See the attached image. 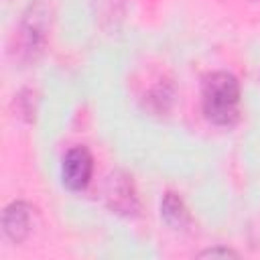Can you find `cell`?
Returning a JSON list of instances; mask_svg holds the SVG:
<instances>
[{"label": "cell", "mask_w": 260, "mask_h": 260, "mask_svg": "<svg viewBox=\"0 0 260 260\" xmlns=\"http://www.w3.org/2000/svg\"><path fill=\"white\" fill-rule=\"evenodd\" d=\"M201 108L215 126H234L240 120V81L228 71L207 73L201 81Z\"/></svg>", "instance_id": "obj_1"}, {"label": "cell", "mask_w": 260, "mask_h": 260, "mask_svg": "<svg viewBox=\"0 0 260 260\" xmlns=\"http://www.w3.org/2000/svg\"><path fill=\"white\" fill-rule=\"evenodd\" d=\"M51 18H53L51 0H32L26 6L18 22V28L14 32V45H12V53L14 57H18V61L28 63L39 59V55L45 51L49 41Z\"/></svg>", "instance_id": "obj_2"}, {"label": "cell", "mask_w": 260, "mask_h": 260, "mask_svg": "<svg viewBox=\"0 0 260 260\" xmlns=\"http://www.w3.org/2000/svg\"><path fill=\"white\" fill-rule=\"evenodd\" d=\"M104 199H106V205L118 215H124V217L138 215L140 203L136 197L132 177H128L122 171H114L110 175L106 189H104Z\"/></svg>", "instance_id": "obj_3"}, {"label": "cell", "mask_w": 260, "mask_h": 260, "mask_svg": "<svg viewBox=\"0 0 260 260\" xmlns=\"http://www.w3.org/2000/svg\"><path fill=\"white\" fill-rule=\"evenodd\" d=\"M93 175V156L85 146H73L61 160V179L69 191H83Z\"/></svg>", "instance_id": "obj_4"}, {"label": "cell", "mask_w": 260, "mask_h": 260, "mask_svg": "<svg viewBox=\"0 0 260 260\" xmlns=\"http://www.w3.org/2000/svg\"><path fill=\"white\" fill-rule=\"evenodd\" d=\"M35 209L26 201H12L2 213V232L12 244H22L32 232Z\"/></svg>", "instance_id": "obj_5"}, {"label": "cell", "mask_w": 260, "mask_h": 260, "mask_svg": "<svg viewBox=\"0 0 260 260\" xmlns=\"http://www.w3.org/2000/svg\"><path fill=\"white\" fill-rule=\"evenodd\" d=\"M160 217L173 230H185L191 223L189 209H187L185 201L181 199V195H177L175 191H167L162 195V199H160Z\"/></svg>", "instance_id": "obj_6"}, {"label": "cell", "mask_w": 260, "mask_h": 260, "mask_svg": "<svg viewBox=\"0 0 260 260\" xmlns=\"http://www.w3.org/2000/svg\"><path fill=\"white\" fill-rule=\"evenodd\" d=\"M146 102H148V106H150L154 112H167L169 104L173 102V89L167 87L165 83H160V85H156V87L148 93Z\"/></svg>", "instance_id": "obj_7"}, {"label": "cell", "mask_w": 260, "mask_h": 260, "mask_svg": "<svg viewBox=\"0 0 260 260\" xmlns=\"http://www.w3.org/2000/svg\"><path fill=\"white\" fill-rule=\"evenodd\" d=\"M199 258H238L240 254L232 248H225V246H213V248H207L203 252L197 254Z\"/></svg>", "instance_id": "obj_8"}]
</instances>
